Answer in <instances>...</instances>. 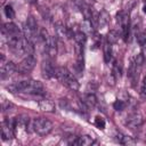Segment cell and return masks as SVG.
<instances>
[{
  "label": "cell",
  "instance_id": "obj_1",
  "mask_svg": "<svg viewBox=\"0 0 146 146\" xmlns=\"http://www.w3.org/2000/svg\"><path fill=\"white\" fill-rule=\"evenodd\" d=\"M7 90H9L11 94L16 92H27L33 95H44L43 84L40 81L36 80H22L17 81L15 83H11L7 86Z\"/></svg>",
  "mask_w": 146,
  "mask_h": 146
},
{
  "label": "cell",
  "instance_id": "obj_2",
  "mask_svg": "<svg viewBox=\"0 0 146 146\" xmlns=\"http://www.w3.org/2000/svg\"><path fill=\"white\" fill-rule=\"evenodd\" d=\"M30 130L39 136H47L54 128V124L50 120L46 117H34L30 121Z\"/></svg>",
  "mask_w": 146,
  "mask_h": 146
},
{
  "label": "cell",
  "instance_id": "obj_3",
  "mask_svg": "<svg viewBox=\"0 0 146 146\" xmlns=\"http://www.w3.org/2000/svg\"><path fill=\"white\" fill-rule=\"evenodd\" d=\"M56 78L65 84L67 88H70L73 91L79 90V82L76 81L75 76L66 68V67H57L56 68Z\"/></svg>",
  "mask_w": 146,
  "mask_h": 146
},
{
  "label": "cell",
  "instance_id": "obj_4",
  "mask_svg": "<svg viewBox=\"0 0 146 146\" xmlns=\"http://www.w3.org/2000/svg\"><path fill=\"white\" fill-rule=\"evenodd\" d=\"M39 36H40V39H41V41L44 46V50H46V54H47L48 58L52 59L57 54V46H56L55 39L52 36H50V34L44 29H41Z\"/></svg>",
  "mask_w": 146,
  "mask_h": 146
},
{
  "label": "cell",
  "instance_id": "obj_5",
  "mask_svg": "<svg viewBox=\"0 0 146 146\" xmlns=\"http://www.w3.org/2000/svg\"><path fill=\"white\" fill-rule=\"evenodd\" d=\"M35 64H36V59L34 58V56L33 55H26V57L18 64L17 72H19L21 74H26L34 68Z\"/></svg>",
  "mask_w": 146,
  "mask_h": 146
},
{
  "label": "cell",
  "instance_id": "obj_6",
  "mask_svg": "<svg viewBox=\"0 0 146 146\" xmlns=\"http://www.w3.org/2000/svg\"><path fill=\"white\" fill-rule=\"evenodd\" d=\"M41 72L44 79H51L56 76V67L54 66L50 58H47L41 64Z\"/></svg>",
  "mask_w": 146,
  "mask_h": 146
},
{
  "label": "cell",
  "instance_id": "obj_7",
  "mask_svg": "<svg viewBox=\"0 0 146 146\" xmlns=\"http://www.w3.org/2000/svg\"><path fill=\"white\" fill-rule=\"evenodd\" d=\"M144 122V119H143V115L138 112H135V113H131L130 115H128L127 117V121H125V124L130 128V129H138L141 127Z\"/></svg>",
  "mask_w": 146,
  "mask_h": 146
},
{
  "label": "cell",
  "instance_id": "obj_8",
  "mask_svg": "<svg viewBox=\"0 0 146 146\" xmlns=\"http://www.w3.org/2000/svg\"><path fill=\"white\" fill-rule=\"evenodd\" d=\"M0 64H1V78L2 79L5 76L10 75V74H13L14 72L17 71V66L13 62L6 60V58H5L3 55H1V63Z\"/></svg>",
  "mask_w": 146,
  "mask_h": 146
},
{
  "label": "cell",
  "instance_id": "obj_9",
  "mask_svg": "<svg viewBox=\"0 0 146 146\" xmlns=\"http://www.w3.org/2000/svg\"><path fill=\"white\" fill-rule=\"evenodd\" d=\"M55 32L58 39L60 40H65L67 38H71V32L70 30L62 23V22H57L55 24Z\"/></svg>",
  "mask_w": 146,
  "mask_h": 146
},
{
  "label": "cell",
  "instance_id": "obj_10",
  "mask_svg": "<svg viewBox=\"0 0 146 146\" xmlns=\"http://www.w3.org/2000/svg\"><path fill=\"white\" fill-rule=\"evenodd\" d=\"M2 34L8 36H13V35H21V31L18 29V26L14 23H6L2 25Z\"/></svg>",
  "mask_w": 146,
  "mask_h": 146
},
{
  "label": "cell",
  "instance_id": "obj_11",
  "mask_svg": "<svg viewBox=\"0 0 146 146\" xmlns=\"http://www.w3.org/2000/svg\"><path fill=\"white\" fill-rule=\"evenodd\" d=\"M95 143V139L88 135H82V136H79L75 138L73 145H79V146H89V145H92Z\"/></svg>",
  "mask_w": 146,
  "mask_h": 146
},
{
  "label": "cell",
  "instance_id": "obj_12",
  "mask_svg": "<svg viewBox=\"0 0 146 146\" xmlns=\"http://www.w3.org/2000/svg\"><path fill=\"white\" fill-rule=\"evenodd\" d=\"M97 24L99 27H105L108 23H110V14L106 10H102L98 15V17L96 18Z\"/></svg>",
  "mask_w": 146,
  "mask_h": 146
},
{
  "label": "cell",
  "instance_id": "obj_13",
  "mask_svg": "<svg viewBox=\"0 0 146 146\" xmlns=\"http://www.w3.org/2000/svg\"><path fill=\"white\" fill-rule=\"evenodd\" d=\"M39 107H40L42 111H46V112H54V111H55V104H54L50 99H42V100H39Z\"/></svg>",
  "mask_w": 146,
  "mask_h": 146
},
{
  "label": "cell",
  "instance_id": "obj_14",
  "mask_svg": "<svg viewBox=\"0 0 146 146\" xmlns=\"http://www.w3.org/2000/svg\"><path fill=\"white\" fill-rule=\"evenodd\" d=\"M81 31H83L86 34H91V35L95 33V30H94V25H92L91 19L84 18V21L81 23Z\"/></svg>",
  "mask_w": 146,
  "mask_h": 146
},
{
  "label": "cell",
  "instance_id": "obj_15",
  "mask_svg": "<svg viewBox=\"0 0 146 146\" xmlns=\"http://www.w3.org/2000/svg\"><path fill=\"white\" fill-rule=\"evenodd\" d=\"M116 141L119 144H122V145H133L136 143V140L132 139V137H129V136H125L122 133L116 135Z\"/></svg>",
  "mask_w": 146,
  "mask_h": 146
},
{
  "label": "cell",
  "instance_id": "obj_16",
  "mask_svg": "<svg viewBox=\"0 0 146 146\" xmlns=\"http://www.w3.org/2000/svg\"><path fill=\"white\" fill-rule=\"evenodd\" d=\"M73 38H74L75 42L79 43V44L84 46L86 42H87V34H86L83 31H76V32H74Z\"/></svg>",
  "mask_w": 146,
  "mask_h": 146
},
{
  "label": "cell",
  "instance_id": "obj_17",
  "mask_svg": "<svg viewBox=\"0 0 146 146\" xmlns=\"http://www.w3.org/2000/svg\"><path fill=\"white\" fill-rule=\"evenodd\" d=\"M25 27H27L29 30H31L32 32H35L38 31V23H36V19L33 17V16H29L26 18V23H25Z\"/></svg>",
  "mask_w": 146,
  "mask_h": 146
},
{
  "label": "cell",
  "instance_id": "obj_18",
  "mask_svg": "<svg viewBox=\"0 0 146 146\" xmlns=\"http://www.w3.org/2000/svg\"><path fill=\"white\" fill-rule=\"evenodd\" d=\"M112 59V46L108 41L104 43V60L105 63H110Z\"/></svg>",
  "mask_w": 146,
  "mask_h": 146
},
{
  "label": "cell",
  "instance_id": "obj_19",
  "mask_svg": "<svg viewBox=\"0 0 146 146\" xmlns=\"http://www.w3.org/2000/svg\"><path fill=\"white\" fill-rule=\"evenodd\" d=\"M82 103H83L84 105H88V106L94 107V106L97 105V98H96V96H95L94 94H88V95L84 96Z\"/></svg>",
  "mask_w": 146,
  "mask_h": 146
},
{
  "label": "cell",
  "instance_id": "obj_20",
  "mask_svg": "<svg viewBox=\"0 0 146 146\" xmlns=\"http://www.w3.org/2000/svg\"><path fill=\"white\" fill-rule=\"evenodd\" d=\"M136 39L137 42L140 47H145L146 46V33L144 31H139L136 33Z\"/></svg>",
  "mask_w": 146,
  "mask_h": 146
},
{
  "label": "cell",
  "instance_id": "obj_21",
  "mask_svg": "<svg viewBox=\"0 0 146 146\" xmlns=\"http://www.w3.org/2000/svg\"><path fill=\"white\" fill-rule=\"evenodd\" d=\"M117 39H119V33H117L116 31L112 30V31L108 32V34H107V41H108L111 44H112V43H115V42L117 41Z\"/></svg>",
  "mask_w": 146,
  "mask_h": 146
},
{
  "label": "cell",
  "instance_id": "obj_22",
  "mask_svg": "<svg viewBox=\"0 0 146 146\" xmlns=\"http://www.w3.org/2000/svg\"><path fill=\"white\" fill-rule=\"evenodd\" d=\"M3 11H5V15H6L7 18H10V19H11V18L15 17V11H14V9H13V7H11L10 5L5 6Z\"/></svg>",
  "mask_w": 146,
  "mask_h": 146
},
{
  "label": "cell",
  "instance_id": "obj_23",
  "mask_svg": "<svg viewBox=\"0 0 146 146\" xmlns=\"http://www.w3.org/2000/svg\"><path fill=\"white\" fill-rule=\"evenodd\" d=\"M125 106H127V104L121 99H116L113 104V107H114L115 111H123L125 108Z\"/></svg>",
  "mask_w": 146,
  "mask_h": 146
},
{
  "label": "cell",
  "instance_id": "obj_24",
  "mask_svg": "<svg viewBox=\"0 0 146 146\" xmlns=\"http://www.w3.org/2000/svg\"><path fill=\"white\" fill-rule=\"evenodd\" d=\"M95 125L98 129H100V130L105 129V120L103 117H100V116H96V119H95Z\"/></svg>",
  "mask_w": 146,
  "mask_h": 146
},
{
  "label": "cell",
  "instance_id": "obj_25",
  "mask_svg": "<svg viewBox=\"0 0 146 146\" xmlns=\"http://www.w3.org/2000/svg\"><path fill=\"white\" fill-rule=\"evenodd\" d=\"M144 62H145V57H144V55H143V54H138V55L136 56V58H135V63H136V65H137V66H141V65L144 64Z\"/></svg>",
  "mask_w": 146,
  "mask_h": 146
},
{
  "label": "cell",
  "instance_id": "obj_26",
  "mask_svg": "<svg viewBox=\"0 0 146 146\" xmlns=\"http://www.w3.org/2000/svg\"><path fill=\"white\" fill-rule=\"evenodd\" d=\"M141 94L144 96H146V76L144 78V81H143V86H141Z\"/></svg>",
  "mask_w": 146,
  "mask_h": 146
},
{
  "label": "cell",
  "instance_id": "obj_27",
  "mask_svg": "<svg viewBox=\"0 0 146 146\" xmlns=\"http://www.w3.org/2000/svg\"><path fill=\"white\" fill-rule=\"evenodd\" d=\"M26 2H29L31 5H35L36 3V0H26Z\"/></svg>",
  "mask_w": 146,
  "mask_h": 146
},
{
  "label": "cell",
  "instance_id": "obj_28",
  "mask_svg": "<svg viewBox=\"0 0 146 146\" xmlns=\"http://www.w3.org/2000/svg\"><path fill=\"white\" fill-rule=\"evenodd\" d=\"M143 10H144V13H145V14H146V5H145V6H144V8H143Z\"/></svg>",
  "mask_w": 146,
  "mask_h": 146
},
{
  "label": "cell",
  "instance_id": "obj_29",
  "mask_svg": "<svg viewBox=\"0 0 146 146\" xmlns=\"http://www.w3.org/2000/svg\"><path fill=\"white\" fill-rule=\"evenodd\" d=\"M1 1H5V0H1Z\"/></svg>",
  "mask_w": 146,
  "mask_h": 146
}]
</instances>
